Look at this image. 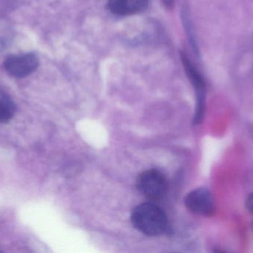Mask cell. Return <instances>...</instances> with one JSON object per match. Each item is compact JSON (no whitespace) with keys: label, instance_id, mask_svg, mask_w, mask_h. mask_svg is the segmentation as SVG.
Masks as SVG:
<instances>
[{"label":"cell","instance_id":"6da1fadb","mask_svg":"<svg viewBox=\"0 0 253 253\" xmlns=\"http://www.w3.org/2000/svg\"><path fill=\"white\" fill-rule=\"evenodd\" d=\"M130 219L138 231L148 236H161L168 230V216L165 211L153 202H146L135 206Z\"/></svg>","mask_w":253,"mask_h":253},{"label":"cell","instance_id":"7a4b0ae2","mask_svg":"<svg viewBox=\"0 0 253 253\" xmlns=\"http://www.w3.org/2000/svg\"><path fill=\"white\" fill-rule=\"evenodd\" d=\"M136 188L151 202L163 199L168 190V181L163 172L156 169H147L138 175Z\"/></svg>","mask_w":253,"mask_h":253},{"label":"cell","instance_id":"3957f363","mask_svg":"<svg viewBox=\"0 0 253 253\" xmlns=\"http://www.w3.org/2000/svg\"><path fill=\"white\" fill-rule=\"evenodd\" d=\"M181 58L186 74L196 91V108L193 123L196 125L200 124L205 117V105H206V83L202 74L196 69L188 56L181 52Z\"/></svg>","mask_w":253,"mask_h":253},{"label":"cell","instance_id":"277c9868","mask_svg":"<svg viewBox=\"0 0 253 253\" xmlns=\"http://www.w3.org/2000/svg\"><path fill=\"white\" fill-rule=\"evenodd\" d=\"M39 65L38 56L32 52L10 55L4 62L6 72L16 78L28 77L37 69Z\"/></svg>","mask_w":253,"mask_h":253},{"label":"cell","instance_id":"5b68a950","mask_svg":"<svg viewBox=\"0 0 253 253\" xmlns=\"http://www.w3.org/2000/svg\"><path fill=\"white\" fill-rule=\"evenodd\" d=\"M184 202L186 207L196 215L211 217L215 212V202L208 189L198 188L193 190L186 196Z\"/></svg>","mask_w":253,"mask_h":253},{"label":"cell","instance_id":"8992f818","mask_svg":"<svg viewBox=\"0 0 253 253\" xmlns=\"http://www.w3.org/2000/svg\"><path fill=\"white\" fill-rule=\"evenodd\" d=\"M148 0H108V8L115 14L127 16L147 8Z\"/></svg>","mask_w":253,"mask_h":253},{"label":"cell","instance_id":"52a82bcc","mask_svg":"<svg viewBox=\"0 0 253 253\" xmlns=\"http://www.w3.org/2000/svg\"><path fill=\"white\" fill-rule=\"evenodd\" d=\"M16 112V105L5 92L0 91V123L10 121Z\"/></svg>","mask_w":253,"mask_h":253},{"label":"cell","instance_id":"ba28073f","mask_svg":"<svg viewBox=\"0 0 253 253\" xmlns=\"http://www.w3.org/2000/svg\"><path fill=\"white\" fill-rule=\"evenodd\" d=\"M13 37V30L10 22L0 17V51L10 44Z\"/></svg>","mask_w":253,"mask_h":253},{"label":"cell","instance_id":"9c48e42d","mask_svg":"<svg viewBox=\"0 0 253 253\" xmlns=\"http://www.w3.org/2000/svg\"><path fill=\"white\" fill-rule=\"evenodd\" d=\"M245 206H246L247 209L251 213L253 214V193H251L247 198Z\"/></svg>","mask_w":253,"mask_h":253},{"label":"cell","instance_id":"30bf717a","mask_svg":"<svg viewBox=\"0 0 253 253\" xmlns=\"http://www.w3.org/2000/svg\"><path fill=\"white\" fill-rule=\"evenodd\" d=\"M161 1L163 3L164 6L168 9H172L175 2V0H161Z\"/></svg>","mask_w":253,"mask_h":253},{"label":"cell","instance_id":"8fae6325","mask_svg":"<svg viewBox=\"0 0 253 253\" xmlns=\"http://www.w3.org/2000/svg\"></svg>","mask_w":253,"mask_h":253}]
</instances>
